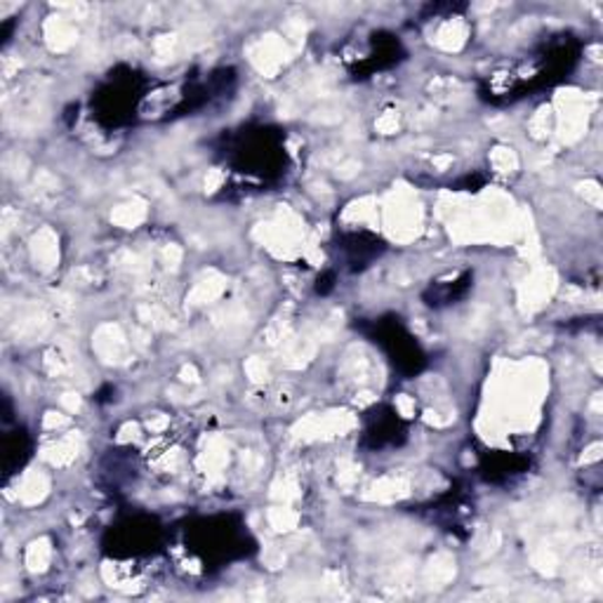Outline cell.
Returning a JSON list of instances; mask_svg holds the SVG:
<instances>
[{"instance_id":"3","label":"cell","mask_w":603,"mask_h":603,"mask_svg":"<svg viewBox=\"0 0 603 603\" xmlns=\"http://www.w3.org/2000/svg\"><path fill=\"white\" fill-rule=\"evenodd\" d=\"M375 342L384 349L389 359H392L401 368V371L418 373L424 363V356L420 352L418 342L394 321L392 323H384V321L375 323Z\"/></svg>"},{"instance_id":"4","label":"cell","mask_w":603,"mask_h":603,"mask_svg":"<svg viewBox=\"0 0 603 603\" xmlns=\"http://www.w3.org/2000/svg\"><path fill=\"white\" fill-rule=\"evenodd\" d=\"M29 458V439L24 430H17L12 436L6 439V472L12 474L19 470Z\"/></svg>"},{"instance_id":"2","label":"cell","mask_w":603,"mask_h":603,"mask_svg":"<svg viewBox=\"0 0 603 603\" xmlns=\"http://www.w3.org/2000/svg\"><path fill=\"white\" fill-rule=\"evenodd\" d=\"M142 100L140 88H138V76H115L111 78V83L102 88V92L97 94V115L104 119L109 125H119L123 123L130 113H134Z\"/></svg>"},{"instance_id":"5","label":"cell","mask_w":603,"mask_h":603,"mask_svg":"<svg viewBox=\"0 0 603 603\" xmlns=\"http://www.w3.org/2000/svg\"><path fill=\"white\" fill-rule=\"evenodd\" d=\"M401 434L403 430L399 418H378L371 430H368V436H373L375 449H382L384 443H396Z\"/></svg>"},{"instance_id":"1","label":"cell","mask_w":603,"mask_h":603,"mask_svg":"<svg viewBox=\"0 0 603 603\" xmlns=\"http://www.w3.org/2000/svg\"><path fill=\"white\" fill-rule=\"evenodd\" d=\"M233 163L245 174H260V178H274L283 170L285 151L277 132L255 130L245 132L231 151Z\"/></svg>"}]
</instances>
